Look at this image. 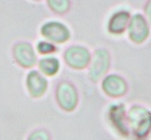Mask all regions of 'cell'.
Instances as JSON below:
<instances>
[{
  "mask_svg": "<svg viewBox=\"0 0 151 140\" xmlns=\"http://www.w3.org/2000/svg\"><path fill=\"white\" fill-rule=\"evenodd\" d=\"M128 125L135 136L142 138L151 130V112L142 105H132L127 113Z\"/></svg>",
  "mask_w": 151,
  "mask_h": 140,
  "instance_id": "6da1fadb",
  "label": "cell"
},
{
  "mask_svg": "<svg viewBox=\"0 0 151 140\" xmlns=\"http://www.w3.org/2000/svg\"><path fill=\"white\" fill-rule=\"evenodd\" d=\"M55 97L58 105L65 112H72L78 104V92L75 85L69 80H61L57 83Z\"/></svg>",
  "mask_w": 151,
  "mask_h": 140,
  "instance_id": "7a4b0ae2",
  "label": "cell"
},
{
  "mask_svg": "<svg viewBox=\"0 0 151 140\" xmlns=\"http://www.w3.org/2000/svg\"><path fill=\"white\" fill-rule=\"evenodd\" d=\"M127 30L129 39L135 44L144 43L150 35V25L146 17L141 13L131 16Z\"/></svg>",
  "mask_w": 151,
  "mask_h": 140,
  "instance_id": "3957f363",
  "label": "cell"
},
{
  "mask_svg": "<svg viewBox=\"0 0 151 140\" xmlns=\"http://www.w3.org/2000/svg\"><path fill=\"white\" fill-rule=\"evenodd\" d=\"M65 63L74 70H83L91 62V53L86 46L71 45L63 53Z\"/></svg>",
  "mask_w": 151,
  "mask_h": 140,
  "instance_id": "277c9868",
  "label": "cell"
},
{
  "mask_svg": "<svg viewBox=\"0 0 151 140\" xmlns=\"http://www.w3.org/2000/svg\"><path fill=\"white\" fill-rule=\"evenodd\" d=\"M40 34L47 40L54 43H65L71 38L70 29L60 21H48L40 28Z\"/></svg>",
  "mask_w": 151,
  "mask_h": 140,
  "instance_id": "5b68a950",
  "label": "cell"
},
{
  "mask_svg": "<svg viewBox=\"0 0 151 140\" xmlns=\"http://www.w3.org/2000/svg\"><path fill=\"white\" fill-rule=\"evenodd\" d=\"M111 64V56L107 49L99 48L95 50L92 62H90L89 76L93 82H97L107 72Z\"/></svg>",
  "mask_w": 151,
  "mask_h": 140,
  "instance_id": "8992f818",
  "label": "cell"
},
{
  "mask_svg": "<svg viewBox=\"0 0 151 140\" xmlns=\"http://www.w3.org/2000/svg\"><path fill=\"white\" fill-rule=\"evenodd\" d=\"M101 89L107 96L111 98L123 97L128 91V84L122 76L116 74L107 75L101 81Z\"/></svg>",
  "mask_w": 151,
  "mask_h": 140,
  "instance_id": "52a82bcc",
  "label": "cell"
},
{
  "mask_svg": "<svg viewBox=\"0 0 151 140\" xmlns=\"http://www.w3.org/2000/svg\"><path fill=\"white\" fill-rule=\"evenodd\" d=\"M13 56L16 62L25 69L34 66L37 60L34 48L31 43L25 42V41H20L14 45Z\"/></svg>",
  "mask_w": 151,
  "mask_h": 140,
  "instance_id": "ba28073f",
  "label": "cell"
},
{
  "mask_svg": "<svg viewBox=\"0 0 151 140\" xmlns=\"http://www.w3.org/2000/svg\"><path fill=\"white\" fill-rule=\"evenodd\" d=\"M131 14L129 11L119 10L114 12L110 16L107 24V30L109 34L112 35H122L127 31Z\"/></svg>",
  "mask_w": 151,
  "mask_h": 140,
  "instance_id": "9c48e42d",
  "label": "cell"
},
{
  "mask_svg": "<svg viewBox=\"0 0 151 140\" xmlns=\"http://www.w3.org/2000/svg\"><path fill=\"white\" fill-rule=\"evenodd\" d=\"M27 86L32 97L40 98L47 92L48 80L38 71H31L27 77Z\"/></svg>",
  "mask_w": 151,
  "mask_h": 140,
  "instance_id": "30bf717a",
  "label": "cell"
},
{
  "mask_svg": "<svg viewBox=\"0 0 151 140\" xmlns=\"http://www.w3.org/2000/svg\"><path fill=\"white\" fill-rule=\"evenodd\" d=\"M109 118L122 134H128L129 125L127 123L128 122L127 113L123 103H116L111 105L109 109Z\"/></svg>",
  "mask_w": 151,
  "mask_h": 140,
  "instance_id": "8fae6325",
  "label": "cell"
},
{
  "mask_svg": "<svg viewBox=\"0 0 151 140\" xmlns=\"http://www.w3.org/2000/svg\"><path fill=\"white\" fill-rule=\"evenodd\" d=\"M39 70L47 76H55L60 69L59 60L56 57H45L39 60Z\"/></svg>",
  "mask_w": 151,
  "mask_h": 140,
  "instance_id": "7c38bea8",
  "label": "cell"
},
{
  "mask_svg": "<svg viewBox=\"0 0 151 140\" xmlns=\"http://www.w3.org/2000/svg\"><path fill=\"white\" fill-rule=\"evenodd\" d=\"M47 4L54 14L63 16L71 10V0H47Z\"/></svg>",
  "mask_w": 151,
  "mask_h": 140,
  "instance_id": "4fadbf2b",
  "label": "cell"
},
{
  "mask_svg": "<svg viewBox=\"0 0 151 140\" xmlns=\"http://www.w3.org/2000/svg\"><path fill=\"white\" fill-rule=\"evenodd\" d=\"M37 51L42 55H47V54H52V53L56 52L57 48L56 45H54L52 42H48V41H39L37 43Z\"/></svg>",
  "mask_w": 151,
  "mask_h": 140,
  "instance_id": "5bb4252c",
  "label": "cell"
},
{
  "mask_svg": "<svg viewBox=\"0 0 151 140\" xmlns=\"http://www.w3.org/2000/svg\"><path fill=\"white\" fill-rule=\"evenodd\" d=\"M29 140H50V135L45 130H37L31 134Z\"/></svg>",
  "mask_w": 151,
  "mask_h": 140,
  "instance_id": "9a60e30c",
  "label": "cell"
},
{
  "mask_svg": "<svg viewBox=\"0 0 151 140\" xmlns=\"http://www.w3.org/2000/svg\"><path fill=\"white\" fill-rule=\"evenodd\" d=\"M144 12H145V17H146L149 25L151 26V0L146 1V3L144 5Z\"/></svg>",
  "mask_w": 151,
  "mask_h": 140,
  "instance_id": "2e32d148",
  "label": "cell"
},
{
  "mask_svg": "<svg viewBox=\"0 0 151 140\" xmlns=\"http://www.w3.org/2000/svg\"><path fill=\"white\" fill-rule=\"evenodd\" d=\"M33 1H41V0H33Z\"/></svg>",
  "mask_w": 151,
  "mask_h": 140,
  "instance_id": "e0dca14e",
  "label": "cell"
}]
</instances>
